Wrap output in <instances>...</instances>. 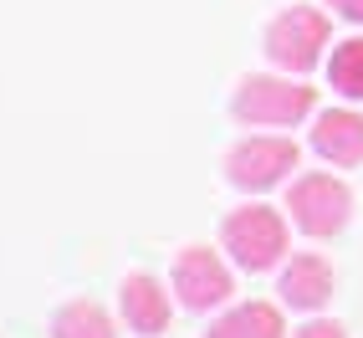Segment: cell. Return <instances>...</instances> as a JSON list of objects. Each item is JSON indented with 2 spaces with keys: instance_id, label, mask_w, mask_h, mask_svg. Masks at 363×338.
<instances>
[{
  "instance_id": "obj_1",
  "label": "cell",
  "mask_w": 363,
  "mask_h": 338,
  "mask_svg": "<svg viewBox=\"0 0 363 338\" xmlns=\"http://www.w3.org/2000/svg\"><path fill=\"white\" fill-rule=\"evenodd\" d=\"M312 103H318V92L307 82H292V72H286V77H246L230 98V113L235 124L251 129H292L312 113Z\"/></svg>"
},
{
  "instance_id": "obj_2",
  "label": "cell",
  "mask_w": 363,
  "mask_h": 338,
  "mask_svg": "<svg viewBox=\"0 0 363 338\" xmlns=\"http://www.w3.org/2000/svg\"><path fill=\"white\" fill-rule=\"evenodd\" d=\"M220 241H225V251L235 256L240 272H272L286 256V221L272 205H240L225 215Z\"/></svg>"
},
{
  "instance_id": "obj_3",
  "label": "cell",
  "mask_w": 363,
  "mask_h": 338,
  "mask_svg": "<svg viewBox=\"0 0 363 338\" xmlns=\"http://www.w3.org/2000/svg\"><path fill=\"white\" fill-rule=\"evenodd\" d=\"M323 46H328V16L312 6H292L266 26V57L292 77H302L323 62Z\"/></svg>"
},
{
  "instance_id": "obj_4",
  "label": "cell",
  "mask_w": 363,
  "mask_h": 338,
  "mask_svg": "<svg viewBox=\"0 0 363 338\" xmlns=\"http://www.w3.org/2000/svg\"><path fill=\"white\" fill-rule=\"evenodd\" d=\"M286 210H292V226L302 236H337L353 215V190L333 175H302L292 180V195H286Z\"/></svg>"
},
{
  "instance_id": "obj_5",
  "label": "cell",
  "mask_w": 363,
  "mask_h": 338,
  "mask_svg": "<svg viewBox=\"0 0 363 338\" xmlns=\"http://www.w3.org/2000/svg\"><path fill=\"white\" fill-rule=\"evenodd\" d=\"M297 159H302V149L292 138H281V133H251V138H240L235 149L225 154V180L235 190H272V185H281L297 169Z\"/></svg>"
},
{
  "instance_id": "obj_6",
  "label": "cell",
  "mask_w": 363,
  "mask_h": 338,
  "mask_svg": "<svg viewBox=\"0 0 363 338\" xmlns=\"http://www.w3.org/2000/svg\"><path fill=\"white\" fill-rule=\"evenodd\" d=\"M174 293H179V302L189 312H210V307H220L235 293V287H230V267L210 246H184L174 256Z\"/></svg>"
},
{
  "instance_id": "obj_7",
  "label": "cell",
  "mask_w": 363,
  "mask_h": 338,
  "mask_svg": "<svg viewBox=\"0 0 363 338\" xmlns=\"http://www.w3.org/2000/svg\"><path fill=\"white\" fill-rule=\"evenodd\" d=\"M277 293H281L286 307L318 312V307L333 298V267H328V256H323V251H302V256H292V261L281 267Z\"/></svg>"
},
{
  "instance_id": "obj_8",
  "label": "cell",
  "mask_w": 363,
  "mask_h": 338,
  "mask_svg": "<svg viewBox=\"0 0 363 338\" xmlns=\"http://www.w3.org/2000/svg\"><path fill=\"white\" fill-rule=\"evenodd\" d=\"M312 149L337 169H358L363 164V118L353 108H333L312 124Z\"/></svg>"
},
{
  "instance_id": "obj_9",
  "label": "cell",
  "mask_w": 363,
  "mask_h": 338,
  "mask_svg": "<svg viewBox=\"0 0 363 338\" xmlns=\"http://www.w3.org/2000/svg\"><path fill=\"white\" fill-rule=\"evenodd\" d=\"M118 307H123V323L143 338H154L169 328V293L149 277V272H133L123 277V287H118Z\"/></svg>"
},
{
  "instance_id": "obj_10",
  "label": "cell",
  "mask_w": 363,
  "mask_h": 338,
  "mask_svg": "<svg viewBox=\"0 0 363 338\" xmlns=\"http://www.w3.org/2000/svg\"><path fill=\"white\" fill-rule=\"evenodd\" d=\"M281 312L272 302H240L225 318H215L205 338H281Z\"/></svg>"
},
{
  "instance_id": "obj_11",
  "label": "cell",
  "mask_w": 363,
  "mask_h": 338,
  "mask_svg": "<svg viewBox=\"0 0 363 338\" xmlns=\"http://www.w3.org/2000/svg\"><path fill=\"white\" fill-rule=\"evenodd\" d=\"M52 338H118V333H113V318L98 302L77 298V302H67L52 318Z\"/></svg>"
},
{
  "instance_id": "obj_12",
  "label": "cell",
  "mask_w": 363,
  "mask_h": 338,
  "mask_svg": "<svg viewBox=\"0 0 363 338\" xmlns=\"http://www.w3.org/2000/svg\"><path fill=\"white\" fill-rule=\"evenodd\" d=\"M328 82L343 92L348 103H363V36H348L333 46L328 57Z\"/></svg>"
},
{
  "instance_id": "obj_13",
  "label": "cell",
  "mask_w": 363,
  "mask_h": 338,
  "mask_svg": "<svg viewBox=\"0 0 363 338\" xmlns=\"http://www.w3.org/2000/svg\"><path fill=\"white\" fill-rule=\"evenodd\" d=\"M297 338H348V333H343V323H333V318H312V323L297 328Z\"/></svg>"
},
{
  "instance_id": "obj_14",
  "label": "cell",
  "mask_w": 363,
  "mask_h": 338,
  "mask_svg": "<svg viewBox=\"0 0 363 338\" xmlns=\"http://www.w3.org/2000/svg\"><path fill=\"white\" fill-rule=\"evenodd\" d=\"M328 6L343 16V21H353V26H363V0H328Z\"/></svg>"
}]
</instances>
